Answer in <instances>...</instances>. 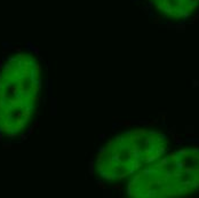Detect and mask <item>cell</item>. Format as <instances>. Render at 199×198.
<instances>
[{
	"instance_id": "6da1fadb",
	"label": "cell",
	"mask_w": 199,
	"mask_h": 198,
	"mask_svg": "<svg viewBox=\"0 0 199 198\" xmlns=\"http://www.w3.org/2000/svg\"><path fill=\"white\" fill-rule=\"evenodd\" d=\"M42 71L36 56L20 52L0 68V135H22L36 119L41 102Z\"/></svg>"
},
{
	"instance_id": "7a4b0ae2",
	"label": "cell",
	"mask_w": 199,
	"mask_h": 198,
	"mask_svg": "<svg viewBox=\"0 0 199 198\" xmlns=\"http://www.w3.org/2000/svg\"><path fill=\"white\" fill-rule=\"evenodd\" d=\"M169 140L162 132L149 128L122 130L100 149L95 171L111 183L131 179L168 151Z\"/></svg>"
},
{
	"instance_id": "3957f363",
	"label": "cell",
	"mask_w": 199,
	"mask_h": 198,
	"mask_svg": "<svg viewBox=\"0 0 199 198\" xmlns=\"http://www.w3.org/2000/svg\"><path fill=\"white\" fill-rule=\"evenodd\" d=\"M199 190V149L166 152L128 180L133 198L180 197Z\"/></svg>"
},
{
	"instance_id": "277c9868",
	"label": "cell",
	"mask_w": 199,
	"mask_h": 198,
	"mask_svg": "<svg viewBox=\"0 0 199 198\" xmlns=\"http://www.w3.org/2000/svg\"><path fill=\"white\" fill-rule=\"evenodd\" d=\"M160 16L171 21H182L199 9V0H145Z\"/></svg>"
}]
</instances>
